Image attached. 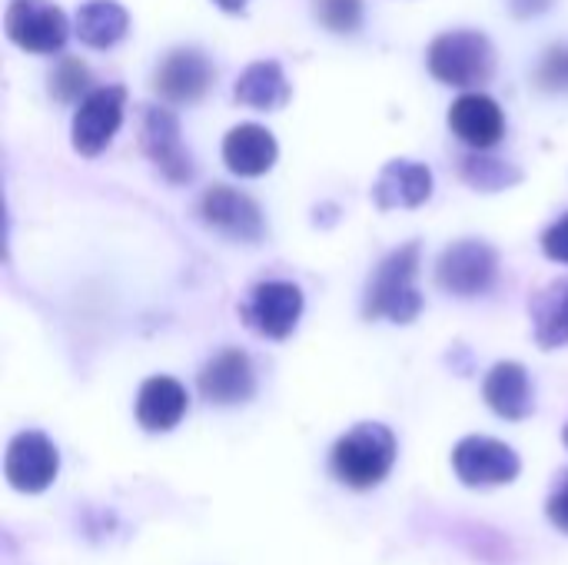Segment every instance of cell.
I'll return each instance as SVG.
<instances>
[{"mask_svg": "<svg viewBox=\"0 0 568 565\" xmlns=\"http://www.w3.org/2000/svg\"><path fill=\"white\" fill-rule=\"evenodd\" d=\"M539 83L546 90H566L568 87V50H549L539 67Z\"/></svg>", "mask_w": 568, "mask_h": 565, "instance_id": "d4e9b609", "label": "cell"}, {"mask_svg": "<svg viewBox=\"0 0 568 565\" xmlns=\"http://www.w3.org/2000/svg\"><path fill=\"white\" fill-rule=\"evenodd\" d=\"M190 396L173 376H150L136 393V423L146 433H170L186 416Z\"/></svg>", "mask_w": 568, "mask_h": 565, "instance_id": "e0dca14e", "label": "cell"}, {"mask_svg": "<svg viewBox=\"0 0 568 565\" xmlns=\"http://www.w3.org/2000/svg\"><path fill=\"white\" fill-rule=\"evenodd\" d=\"M549 519L556 529L568 533V473L562 476V483L556 486V493L549 496Z\"/></svg>", "mask_w": 568, "mask_h": 565, "instance_id": "4316f807", "label": "cell"}, {"mask_svg": "<svg viewBox=\"0 0 568 565\" xmlns=\"http://www.w3.org/2000/svg\"><path fill=\"white\" fill-rule=\"evenodd\" d=\"M463 180L483 193H499V190H509L523 180V173L516 167H509L506 160H493V157H483V150H476L473 157L463 160Z\"/></svg>", "mask_w": 568, "mask_h": 565, "instance_id": "7402d4cb", "label": "cell"}, {"mask_svg": "<svg viewBox=\"0 0 568 565\" xmlns=\"http://www.w3.org/2000/svg\"><path fill=\"white\" fill-rule=\"evenodd\" d=\"M313 10L333 33H356L363 23V0H313Z\"/></svg>", "mask_w": 568, "mask_h": 565, "instance_id": "cb8c5ba5", "label": "cell"}, {"mask_svg": "<svg viewBox=\"0 0 568 565\" xmlns=\"http://www.w3.org/2000/svg\"><path fill=\"white\" fill-rule=\"evenodd\" d=\"M483 396L489 403V410L509 423H519L532 413V383L523 363H496L483 383Z\"/></svg>", "mask_w": 568, "mask_h": 565, "instance_id": "ac0fdd59", "label": "cell"}, {"mask_svg": "<svg viewBox=\"0 0 568 565\" xmlns=\"http://www.w3.org/2000/svg\"><path fill=\"white\" fill-rule=\"evenodd\" d=\"M130 30V13L116 0H87L73 17V33L93 50H110Z\"/></svg>", "mask_w": 568, "mask_h": 565, "instance_id": "ffe728a7", "label": "cell"}, {"mask_svg": "<svg viewBox=\"0 0 568 565\" xmlns=\"http://www.w3.org/2000/svg\"><path fill=\"white\" fill-rule=\"evenodd\" d=\"M233 97H236L243 107L273 113V110H283V107L290 103L293 87H290L286 73H283V67H280L276 60H256V63H250V67L236 77Z\"/></svg>", "mask_w": 568, "mask_h": 565, "instance_id": "d6986e66", "label": "cell"}, {"mask_svg": "<svg viewBox=\"0 0 568 565\" xmlns=\"http://www.w3.org/2000/svg\"><path fill=\"white\" fill-rule=\"evenodd\" d=\"M213 77H216V70L203 50L180 47V50H170L163 57V63L156 67L153 87L170 103H196L210 90Z\"/></svg>", "mask_w": 568, "mask_h": 565, "instance_id": "7c38bea8", "label": "cell"}, {"mask_svg": "<svg viewBox=\"0 0 568 565\" xmlns=\"http://www.w3.org/2000/svg\"><path fill=\"white\" fill-rule=\"evenodd\" d=\"M453 470L466 486L483 490V486L513 483L519 476L523 463L513 446H506L493 436H466L453 450Z\"/></svg>", "mask_w": 568, "mask_h": 565, "instance_id": "9c48e42d", "label": "cell"}, {"mask_svg": "<svg viewBox=\"0 0 568 565\" xmlns=\"http://www.w3.org/2000/svg\"><path fill=\"white\" fill-rule=\"evenodd\" d=\"M276 137L260 123H240L223 140V163L236 176H263L276 167Z\"/></svg>", "mask_w": 568, "mask_h": 565, "instance_id": "2e32d148", "label": "cell"}, {"mask_svg": "<svg viewBox=\"0 0 568 565\" xmlns=\"http://www.w3.org/2000/svg\"><path fill=\"white\" fill-rule=\"evenodd\" d=\"M123 103H126L123 87H97L77 103L70 123V143L80 157H100L110 147V140L123 123Z\"/></svg>", "mask_w": 568, "mask_h": 565, "instance_id": "8992f818", "label": "cell"}, {"mask_svg": "<svg viewBox=\"0 0 568 565\" xmlns=\"http://www.w3.org/2000/svg\"><path fill=\"white\" fill-rule=\"evenodd\" d=\"M87 83H90V70H87V63L77 60V57H63V60L53 67V73H50V93H53L60 103L83 100V97L90 93Z\"/></svg>", "mask_w": 568, "mask_h": 565, "instance_id": "603a6c76", "label": "cell"}, {"mask_svg": "<svg viewBox=\"0 0 568 565\" xmlns=\"http://www.w3.org/2000/svg\"><path fill=\"white\" fill-rule=\"evenodd\" d=\"M532 316H536V343L542 350L568 346V280L539 293V300L532 303Z\"/></svg>", "mask_w": 568, "mask_h": 565, "instance_id": "44dd1931", "label": "cell"}, {"mask_svg": "<svg viewBox=\"0 0 568 565\" xmlns=\"http://www.w3.org/2000/svg\"><path fill=\"white\" fill-rule=\"evenodd\" d=\"M256 393V373L243 350H223L200 370V396L213 406H240Z\"/></svg>", "mask_w": 568, "mask_h": 565, "instance_id": "4fadbf2b", "label": "cell"}, {"mask_svg": "<svg viewBox=\"0 0 568 565\" xmlns=\"http://www.w3.org/2000/svg\"><path fill=\"white\" fill-rule=\"evenodd\" d=\"M3 33L27 53H60L70 37V20L50 0H13L3 13Z\"/></svg>", "mask_w": 568, "mask_h": 565, "instance_id": "5b68a950", "label": "cell"}, {"mask_svg": "<svg viewBox=\"0 0 568 565\" xmlns=\"http://www.w3.org/2000/svg\"><path fill=\"white\" fill-rule=\"evenodd\" d=\"M552 0H513V10L519 17H532V13H542Z\"/></svg>", "mask_w": 568, "mask_h": 565, "instance_id": "83f0119b", "label": "cell"}, {"mask_svg": "<svg viewBox=\"0 0 568 565\" xmlns=\"http://www.w3.org/2000/svg\"><path fill=\"white\" fill-rule=\"evenodd\" d=\"M426 63L446 87H483L496 70V47L479 30H449L429 43Z\"/></svg>", "mask_w": 568, "mask_h": 565, "instance_id": "3957f363", "label": "cell"}, {"mask_svg": "<svg viewBox=\"0 0 568 565\" xmlns=\"http://www.w3.org/2000/svg\"><path fill=\"white\" fill-rule=\"evenodd\" d=\"M220 10H226V13H240L243 7H246V0H213Z\"/></svg>", "mask_w": 568, "mask_h": 565, "instance_id": "f1b7e54d", "label": "cell"}, {"mask_svg": "<svg viewBox=\"0 0 568 565\" xmlns=\"http://www.w3.org/2000/svg\"><path fill=\"white\" fill-rule=\"evenodd\" d=\"M3 473H7V483L17 490V493H27V496H37L43 490L53 486L57 473H60V453L57 446L37 433V430H27V433H17L7 446V460H3Z\"/></svg>", "mask_w": 568, "mask_h": 565, "instance_id": "ba28073f", "label": "cell"}, {"mask_svg": "<svg viewBox=\"0 0 568 565\" xmlns=\"http://www.w3.org/2000/svg\"><path fill=\"white\" fill-rule=\"evenodd\" d=\"M449 130L473 150H493L506 133V113L489 93L469 90L449 107Z\"/></svg>", "mask_w": 568, "mask_h": 565, "instance_id": "5bb4252c", "label": "cell"}, {"mask_svg": "<svg viewBox=\"0 0 568 565\" xmlns=\"http://www.w3.org/2000/svg\"><path fill=\"white\" fill-rule=\"evenodd\" d=\"M542 253H546L552 263L568 266V213L546 230V236H542Z\"/></svg>", "mask_w": 568, "mask_h": 565, "instance_id": "484cf974", "label": "cell"}, {"mask_svg": "<svg viewBox=\"0 0 568 565\" xmlns=\"http://www.w3.org/2000/svg\"><path fill=\"white\" fill-rule=\"evenodd\" d=\"M429 196H433V173L426 163L416 160H389L373 183V203L379 210H413L423 206Z\"/></svg>", "mask_w": 568, "mask_h": 565, "instance_id": "9a60e30c", "label": "cell"}, {"mask_svg": "<svg viewBox=\"0 0 568 565\" xmlns=\"http://www.w3.org/2000/svg\"><path fill=\"white\" fill-rule=\"evenodd\" d=\"M499 273V256L489 243L483 240H459L443 250L436 263V283L463 300L483 296L493 290Z\"/></svg>", "mask_w": 568, "mask_h": 565, "instance_id": "277c9868", "label": "cell"}, {"mask_svg": "<svg viewBox=\"0 0 568 565\" xmlns=\"http://www.w3.org/2000/svg\"><path fill=\"white\" fill-rule=\"evenodd\" d=\"M300 316H303V290L286 280H266L253 286L243 306L246 326L266 340H286L296 330Z\"/></svg>", "mask_w": 568, "mask_h": 565, "instance_id": "52a82bcc", "label": "cell"}, {"mask_svg": "<svg viewBox=\"0 0 568 565\" xmlns=\"http://www.w3.org/2000/svg\"><path fill=\"white\" fill-rule=\"evenodd\" d=\"M562 440H566V446H568V426H566V433H562Z\"/></svg>", "mask_w": 568, "mask_h": 565, "instance_id": "f546056e", "label": "cell"}, {"mask_svg": "<svg viewBox=\"0 0 568 565\" xmlns=\"http://www.w3.org/2000/svg\"><path fill=\"white\" fill-rule=\"evenodd\" d=\"M140 143L150 163L170 180V183H190L193 180V157L183 147L180 120L173 110L163 107H146L143 123H140Z\"/></svg>", "mask_w": 568, "mask_h": 565, "instance_id": "30bf717a", "label": "cell"}, {"mask_svg": "<svg viewBox=\"0 0 568 565\" xmlns=\"http://www.w3.org/2000/svg\"><path fill=\"white\" fill-rule=\"evenodd\" d=\"M200 216L206 226L240 243H256L266 233L263 210L256 206V200L233 186H210L200 200Z\"/></svg>", "mask_w": 568, "mask_h": 565, "instance_id": "8fae6325", "label": "cell"}, {"mask_svg": "<svg viewBox=\"0 0 568 565\" xmlns=\"http://www.w3.org/2000/svg\"><path fill=\"white\" fill-rule=\"evenodd\" d=\"M416 273H419V243H406L393 250L369 276V290L363 303L366 320H393L399 326L413 323L423 313Z\"/></svg>", "mask_w": 568, "mask_h": 565, "instance_id": "7a4b0ae2", "label": "cell"}, {"mask_svg": "<svg viewBox=\"0 0 568 565\" xmlns=\"http://www.w3.org/2000/svg\"><path fill=\"white\" fill-rule=\"evenodd\" d=\"M396 436L383 423H359L333 446V476L349 490H373L379 486L396 466Z\"/></svg>", "mask_w": 568, "mask_h": 565, "instance_id": "6da1fadb", "label": "cell"}]
</instances>
